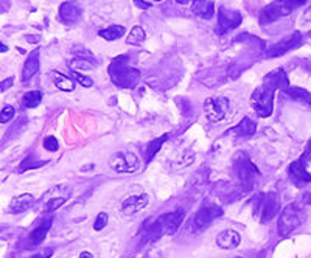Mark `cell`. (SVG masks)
<instances>
[{
  "mask_svg": "<svg viewBox=\"0 0 311 258\" xmlns=\"http://www.w3.org/2000/svg\"><path fill=\"white\" fill-rule=\"evenodd\" d=\"M288 81L283 70H275L266 76L265 83L255 89L251 96V103L254 110L258 117H269L272 114V103H274V93L277 89H286Z\"/></svg>",
  "mask_w": 311,
  "mask_h": 258,
  "instance_id": "6da1fadb",
  "label": "cell"
},
{
  "mask_svg": "<svg viewBox=\"0 0 311 258\" xmlns=\"http://www.w3.org/2000/svg\"><path fill=\"white\" fill-rule=\"evenodd\" d=\"M128 58L123 55V56H119L116 61L111 64L109 67V75L112 78V81L116 83L117 86L120 87H125V89H133L137 81H139V70L134 69V67H129L125 64Z\"/></svg>",
  "mask_w": 311,
  "mask_h": 258,
  "instance_id": "7a4b0ae2",
  "label": "cell"
},
{
  "mask_svg": "<svg viewBox=\"0 0 311 258\" xmlns=\"http://www.w3.org/2000/svg\"><path fill=\"white\" fill-rule=\"evenodd\" d=\"M252 207L254 215L261 222H268L274 219L277 216V212H279V196L274 191L260 193L252 199Z\"/></svg>",
  "mask_w": 311,
  "mask_h": 258,
  "instance_id": "3957f363",
  "label": "cell"
},
{
  "mask_svg": "<svg viewBox=\"0 0 311 258\" xmlns=\"http://www.w3.org/2000/svg\"><path fill=\"white\" fill-rule=\"evenodd\" d=\"M305 219H306V215L300 205L297 204L286 205L279 218V233L282 236L289 235L292 230H296L299 225H302Z\"/></svg>",
  "mask_w": 311,
  "mask_h": 258,
  "instance_id": "277c9868",
  "label": "cell"
},
{
  "mask_svg": "<svg viewBox=\"0 0 311 258\" xmlns=\"http://www.w3.org/2000/svg\"><path fill=\"white\" fill-rule=\"evenodd\" d=\"M305 0H277V2L268 5L260 14L261 24H271L280 18L291 14L297 7H300Z\"/></svg>",
  "mask_w": 311,
  "mask_h": 258,
  "instance_id": "5b68a950",
  "label": "cell"
},
{
  "mask_svg": "<svg viewBox=\"0 0 311 258\" xmlns=\"http://www.w3.org/2000/svg\"><path fill=\"white\" fill-rule=\"evenodd\" d=\"M309 159H311V154L305 151L302 154V157L294 160L288 168V176H289L291 182L299 188H302L311 182V174L306 171V164L309 162Z\"/></svg>",
  "mask_w": 311,
  "mask_h": 258,
  "instance_id": "8992f818",
  "label": "cell"
},
{
  "mask_svg": "<svg viewBox=\"0 0 311 258\" xmlns=\"http://www.w3.org/2000/svg\"><path fill=\"white\" fill-rule=\"evenodd\" d=\"M184 221V212L179 208L176 212H171L168 215H162L154 224H153V232H157L156 233V238L157 236H162V235H171L177 230V227L181 225V222Z\"/></svg>",
  "mask_w": 311,
  "mask_h": 258,
  "instance_id": "52a82bcc",
  "label": "cell"
},
{
  "mask_svg": "<svg viewBox=\"0 0 311 258\" xmlns=\"http://www.w3.org/2000/svg\"><path fill=\"white\" fill-rule=\"evenodd\" d=\"M229 112V98L226 96H212L204 101V114L212 123H220Z\"/></svg>",
  "mask_w": 311,
  "mask_h": 258,
  "instance_id": "ba28073f",
  "label": "cell"
},
{
  "mask_svg": "<svg viewBox=\"0 0 311 258\" xmlns=\"http://www.w3.org/2000/svg\"><path fill=\"white\" fill-rule=\"evenodd\" d=\"M109 167L117 173H133V171L139 170L140 160L136 154L117 153L109 159Z\"/></svg>",
  "mask_w": 311,
  "mask_h": 258,
  "instance_id": "9c48e42d",
  "label": "cell"
},
{
  "mask_svg": "<svg viewBox=\"0 0 311 258\" xmlns=\"http://www.w3.org/2000/svg\"><path fill=\"white\" fill-rule=\"evenodd\" d=\"M223 215V210L218 205H204L201 210L196 213L194 221H193V229L196 230H205L209 225L214 222L217 218Z\"/></svg>",
  "mask_w": 311,
  "mask_h": 258,
  "instance_id": "30bf717a",
  "label": "cell"
},
{
  "mask_svg": "<svg viewBox=\"0 0 311 258\" xmlns=\"http://www.w3.org/2000/svg\"><path fill=\"white\" fill-rule=\"evenodd\" d=\"M241 14L238 11L226 10L224 7H220L218 10V35L229 33L231 30H235L241 24Z\"/></svg>",
  "mask_w": 311,
  "mask_h": 258,
  "instance_id": "8fae6325",
  "label": "cell"
},
{
  "mask_svg": "<svg viewBox=\"0 0 311 258\" xmlns=\"http://www.w3.org/2000/svg\"><path fill=\"white\" fill-rule=\"evenodd\" d=\"M237 171H238V177H240L241 184L246 187V188H251V187L254 185L255 177L260 176L257 167L251 162L249 159H246V157H241V159H240V164H238V167H237Z\"/></svg>",
  "mask_w": 311,
  "mask_h": 258,
  "instance_id": "7c38bea8",
  "label": "cell"
},
{
  "mask_svg": "<svg viewBox=\"0 0 311 258\" xmlns=\"http://www.w3.org/2000/svg\"><path fill=\"white\" fill-rule=\"evenodd\" d=\"M83 8L76 2H64L59 7V21L65 25H73L79 21Z\"/></svg>",
  "mask_w": 311,
  "mask_h": 258,
  "instance_id": "4fadbf2b",
  "label": "cell"
},
{
  "mask_svg": "<svg viewBox=\"0 0 311 258\" xmlns=\"http://www.w3.org/2000/svg\"><path fill=\"white\" fill-rule=\"evenodd\" d=\"M148 204H150V196L146 195V193H142V195H133L122 202V210L125 215L131 216V215L143 210Z\"/></svg>",
  "mask_w": 311,
  "mask_h": 258,
  "instance_id": "5bb4252c",
  "label": "cell"
},
{
  "mask_svg": "<svg viewBox=\"0 0 311 258\" xmlns=\"http://www.w3.org/2000/svg\"><path fill=\"white\" fill-rule=\"evenodd\" d=\"M53 224V216H45L44 219H41V222L36 225L35 229H33V232L30 233V238H28V246L30 247H36L39 246L42 241L45 239L48 230H50Z\"/></svg>",
  "mask_w": 311,
  "mask_h": 258,
  "instance_id": "9a60e30c",
  "label": "cell"
},
{
  "mask_svg": "<svg viewBox=\"0 0 311 258\" xmlns=\"http://www.w3.org/2000/svg\"><path fill=\"white\" fill-rule=\"evenodd\" d=\"M39 48H36V50H33L28 58L25 59V64H24V69H22V81L24 83H28L30 79L35 76L38 72H39Z\"/></svg>",
  "mask_w": 311,
  "mask_h": 258,
  "instance_id": "2e32d148",
  "label": "cell"
},
{
  "mask_svg": "<svg viewBox=\"0 0 311 258\" xmlns=\"http://www.w3.org/2000/svg\"><path fill=\"white\" fill-rule=\"evenodd\" d=\"M241 243V236L237 230H223L221 233H218L217 236V244L221 247V249H235L238 247Z\"/></svg>",
  "mask_w": 311,
  "mask_h": 258,
  "instance_id": "e0dca14e",
  "label": "cell"
},
{
  "mask_svg": "<svg viewBox=\"0 0 311 258\" xmlns=\"http://www.w3.org/2000/svg\"><path fill=\"white\" fill-rule=\"evenodd\" d=\"M35 205V196L30 195V193H24V195H19L13 198L11 204H10V212L11 213H24L27 210Z\"/></svg>",
  "mask_w": 311,
  "mask_h": 258,
  "instance_id": "ac0fdd59",
  "label": "cell"
},
{
  "mask_svg": "<svg viewBox=\"0 0 311 258\" xmlns=\"http://www.w3.org/2000/svg\"><path fill=\"white\" fill-rule=\"evenodd\" d=\"M299 42H300V35H299V33H294L292 36H289V38L280 41L277 45H274L271 50L268 52V55H269V56H282V55H285L286 52H289L291 48L296 47Z\"/></svg>",
  "mask_w": 311,
  "mask_h": 258,
  "instance_id": "d6986e66",
  "label": "cell"
},
{
  "mask_svg": "<svg viewBox=\"0 0 311 258\" xmlns=\"http://www.w3.org/2000/svg\"><path fill=\"white\" fill-rule=\"evenodd\" d=\"M285 93L292 98L296 103H299L302 107H305L306 110H311V93L306 92L305 89L300 87H286Z\"/></svg>",
  "mask_w": 311,
  "mask_h": 258,
  "instance_id": "ffe728a7",
  "label": "cell"
},
{
  "mask_svg": "<svg viewBox=\"0 0 311 258\" xmlns=\"http://www.w3.org/2000/svg\"><path fill=\"white\" fill-rule=\"evenodd\" d=\"M255 129H257V124L255 121H252L249 117H244L238 126L234 127V133L240 137H251L255 134Z\"/></svg>",
  "mask_w": 311,
  "mask_h": 258,
  "instance_id": "44dd1931",
  "label": "cell"
},
{
  "mask_svg": "<svg viewBox=\"0 0 311 258\" xmlns=\"http://www.w3.org/2000/svg\"><path fill=\"white\" fill-rule=\"evenodd\" d=\"M53 83L56 86V89L62 90V92H73L75 90V81L70 79L69 76H65L59 72L53 73Z\"/></svg>",
  "mask_w": 311,
  "mask_h": 258,
  "instance_id": "7402d4cb",
  "label": "cell"
},
{
  "mask_svg": "<svg viewBox=\"0 0 311 258\" xmlns=\"http://www.w3.org/2000/svg\"><path fill=\"white\" fill-rule=\"evenodd\" d=\"M125 27L123 25H111L105 30H101L100 33V38L106 39V41H116V39H120L123 35H125Z\"/></svg>",
  "mask_w": 311,
  "mask_h": 258,
  "instance_id": "603a6c76",
  "label": "cell"
},
{
  "mask_svg": "<svg viewBox=\"0 0 311 258\" xmlns=\"http://www.w3.org/2000/svg\"><path fill=\"white\" fill-rule=\"evenodd\" d=\"M42 92L41 90H30L24 95L22 98V106L27 107V109H35L41 104L42 101Z\"/></svg>",
  "mask_w": 311,
  "mask_h": 258,
  "instance_id": "cb8c5ba5",
  "label": "cell"
},
{
  "mask_svg": "<svg viewBox=\"0 0 311 258\" xmlns=\"http://www.w3.org/2000/svg\"><path fill=\"white\" fill-rule=\"evenodd\" d=\"M42 165H47V160H36L35 154H28L18 168V173H24L27 170H35V168H41Z\"/></svg>",
  "mask_w": 311,
  "mask_h": 258,
  "instance_id": "d4e9b609",
  "label": "cell"
},
{
  "mask_svg": "<svg viewBox=\"0 0 311 258\" xmlns=\"http://www.w3.org/2000/svg\"><path fill=\"white\" fill-rule=\"evenodd\" d=\"M69 67L73 72H86L93 69V62H90L87 58H73L69 62Z\"/></svg>",
  "mask_w": 311,
  "mask_h": 258,
  "instance_id": "484cf974",
  "label": "cell"
},
{
  "mask_svg": "<svg viewBox=\"0 0 311 258\" xmlns=\"http://www.w3.org/2000/svg\"><path fill=\"white\" fill-rule=\"evenodd\" d=\"M145 39H146L145 30L137 25V27H134L133 30L129 31V35H128V38H126V42L131 44V45H140V44L145 42Z\"/></svg>",
  "mask_w": 311,
  "mask_h": 258,
  "instance_id": "4316f807",
  "label": "cell"
},
{
  "mask_svg": "<svg viewBox=\"0 0 311 258\" xmlns=\"http://www.w3.org/2000/svg\"><path fill=\"white\" fill-rule=\"evenodd\" d=\"M168 139V136L165 134V136H162L159 140H154L153 143H150L148 145V148H146V154H148V157H146V162H150L151 160V157H154V154L160 150V147H162V143L165 142Z\"/></svg>",
  "mask_w": 311,
  "mask_h": 258,
  "instance_id": "83f0119b",
  "label": "cell"
},
{
  "mask_svg": "<svg viewBox=\"0 0 311 258\" xmlns=\"http://www.w3.org/2000/svg\"><path fill=\"white\" fill-rule=\"evenodd\" d=\"M65 201H67V196H58V198H52V199H48L45 202V210L47 212H55L58 210V208L65 204Z\"/></svg>",
  "mask_w": 311,
  "mask_h": 258,
  "instance_id": "f1b7e54d",
  "label": "cell"
},
{
  "mask_svg": "<svg viewBox=\"0 0 311 258\" xmlns=\"http://www.w3.org/2000/svg\"><path fill=\"white\" fill-rule=\"evenodd\" d=\"M106 225H108V213H105V212L98 213V216H96V219L93 222V230L100 232V230H103L106 227Z\"/></svg>",
  "mask_w": 311,
  "mask_h": 258,
  "instance_id": "f546056e",
  "label": "cell"
},
{
  "mask_svg": "<svg viewBox=\"0 0 311 258\" xmlns=\"http://www.w3.org/2000/svg\"><path fill=\"white\" fill-rule=\"evenodd\" d=\"M14 114H16V110H14L13 106H5L2 110H0V123H8V121H11L13 117H14Z\"/></svg>",
  "mask_w": 311,
  "mask_h": 258,
  "instance_id": "4dcf8cb0",
  "label": "cell"
},
{
  "mask_svg": "<svg viewBox=\"0 0 311 258\" xmlns=\"http://www.w3.org/2000/svg\"><path fill=\"white\" fill-rule=\"evenodd\" d=\"M44 148H45L47 151H50V153H56L58 148H59V143H58V140H56L53 136H48V137H45V140H44Z\"/></svg>",
  "mask_w": 311,
  "mask_h": 258,
  "instance_id": "1f68e13d",
  "label": "cell"
},
{
  "mask_svg": "<svg viewBox=\"0 0 311 258\" xmlns=\"http://www.w3.org/2000/svg\"><path fill=\"white\" fill-rule=\"evenodd\" d=\"M72 75H73V78L76 79V81H78L81 86H84V87H92V86H93L92 79L87 78V76H84V75H81L79 72H73V70H72Z\"/></svg>",
  "mask_w": 311,
  "mask_h": 258,
  "instance_id": "d6a6232c",
  "label": "cell"
},
{
  "mask_svg": "<svg viewBox=\"0 0 311 258\" xmlns=\"http://www.w3.org/2000/svg\"><path fill=\"white\" fill-rule=\"evenodd\" d=\"M53 255V249L52 247H47V249H42L41 252L38 253H33L30 258H50Z\"/></svg>",
  "mask_w": 311,
  "mask_h": 258,
  "instance_id": "836d02e7",
  "label": "cell"
},
{
  "mask_svg": "<svg viewBox=\"0 0 311 258\" xmlns=\"http://www.w3.org/2000/svg\"><path fill=\"white\" fill-rule=\"evenodd\" d=\"M14 84V76H8L7 79H4L2 83H0V90L2 92H7L8 89H11Z\"/></svg>",
  "mask_w": 311,
  "mask_h": 258,
  "instance_id": "e575fe53",
  "label": "cell"
},
{
  "mask_svg": "<svg viewBox=\"0 0 311 258\" xmlns=\"http://www.w3.org/2000/svg\"><path fill=\"white\" fill-rule=\"evenodd\" d=\"M10 8V0H0V14L8 11Z\"/></svg>",
  "mask_w": 311,
  "mask_h": 258,
  "instance_id": "d590c367",
  "label": "cell"
},
{
  "mask_svg": "<svg viewBox=\"0 0 311 258\" xmlns=\"http://www.w3.org/2000/svg\"><path fill=\"white\" fill-rule=\"evenodd\" d=\"M79 258H93V256H92V253H90V252H87V250H84V252H81V255H79Z\"/></svg>",
  "mask_w": 311,
  "mask_h": 258,
  "instance_id": "8d00e7d4",
  "label": "cell"
},
{
  "mask_svg": "<svg viewBox=\"0 0 311 258\" xmlns=\"http://www.w3.org/2000/svg\"><path fill=\"white\" fill-rule=\"evenodd\" d=\"M8 52V45H5L4 42H0V53H7Z\"/></svg>",
  "mask_w": 311,
  "mask_h": 258,
  "instance_id": "74e56055",
  "label": "cell"
},
{
  "mask_svg": "<svg viewBox=\"0 0 311 258\" xmlns=\"http://www.w3.org/2000/svg\"><path fill=\"white\" fill-rule=\"evenodd\" d=\"M305 21H311V7L306 10V13H305Z\"/></svg>",
  "mask_w": 311,
  "mask_h": 258,
  "instance_id": "f35d334b",
  "label": "cell"
},
{
  "mask_svg": "<svg viewBox=\"0 0 311 258\" xmlns=\"http://www.w3.org/2000/svg\"><path fill=\"white\" fill-rule=\"evenodd\" d=\"M27 39H28V41H39L38 36H27Z\"/></svg>",
  "mask_w": 311,
  "mask_h": 258,
  "instance_id": "ab89813d",
  "label": "cell"
},
{
  "mask_svg": "<svg viewBox=\"0 0 311 258\" xmlns=\"http://www.w3.org/2000/svg\"><path fill=\"white\" fill-rule=\"evenodd\" d=\"M305 204H309V205H311V195L305 198Z\"/></svg>",
  "mask_w": 311,
  "mask_h": 258,
  "instance_id": "60d3db41",
  "label": "cell"
},
{
  "mask_svg": "<svg viewBox=\"0 0 311 258\" xmlns=\"http://www.w3.org/2000/svg\"><path fill=\"white\" fill-rule=\"evenodd\" d=\"M177 2H179V4H182V5H184V4H188V2L191 4V0H177Z\"/></svg>",
  "mask_w": 311,
  "mask_h": 258,
  "instance_id": "b9f144b4",
  "label": "cell"
},
{
  "mask_svg": "<svg viewBox=\"0 0 311 258\" xmlns=\"http://www.w3.org/2000/svg\"><path fill=\"white\" fill-rule=\"evenodd\" d=\"M156 2H160V0H156Z\"/></svg>",
  "mask_w": 311,
  "mask_h": 258,
  "instance_id": "7bdbcfd3",
  "label": "cell"
},
{
  "mask_svg": "<svg viewBox=\"0 0 311 258\" xmlns=\"http://www.w3.org/2000/svg\"><path fill=\"white\" fill-rule=\"evenodd\" d=\"M237 258H241V256H237Z\"/></svg>",
  "mask_w": 311,
  "mask_h": 258,
  "instance_id": "ee69618b",
  "label": "cell"
}]
</instances>
